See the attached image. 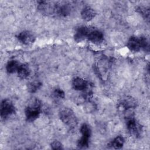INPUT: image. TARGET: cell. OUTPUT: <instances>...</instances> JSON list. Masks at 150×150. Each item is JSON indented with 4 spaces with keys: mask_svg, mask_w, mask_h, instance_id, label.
<instances>
[{
    "mask_svg": "<svg viewBox=\"0 0 150 150\" xmlns=\"http://www.w3.org/2000/svg\"><path fill=\"white\" fill-rule=\"evenodd\" d=\"M41 107L42 103L39 99L34 98L30 100L25 109L26 120L29 122H33L38 118L41 112Z\"/></svg>",
    "mask_w": 150,
    "mask_h": 150,
    "instance_id": "cell-1",
    "label": "cell"
},
{
    "mask_svg": "<svg viewBox=\"0 0 150 150\" xmlns=\"http://www.w3.org/2000/svg\"><path fill=\"white\" fill-rule=\"evenodd\" d=\"M59 117L60 120L70 128H74L77 125V117L71 108H62L59 112Z\"/></svg>",
    "mask_w": 150,
    "mask_h": 150,
    "instance_id": "cell-2",
    "label": "cell"
},
{
    "mask_svg": "<svg viewBox=\"0 0 150 150\" xmlns=\"http://www.w3.org/2000/svg\"><path fill=\"white\" fill-rule=\"evenodd\" d=\"M137 102L131 96H125L121 98L118 103V107L121 111H124L125 117L132 115V111L136 108Z\"/></svg>",
    "mask_w": 150,
    "mask_h": 150,
    "instance_id": "cell-3",
    "label": "cell"
},
{
    "mask_svg": "<svg viewBox=\"0 0 150 150\" xmlns=\"http://www.w3.org/2000/svg\"><path fill=\"white\" fill-rule=\"evenodd\" d=\"M126 125L129 133L135 138L140 137L143 133V127L134 117L126 118Z\"/></svg>",
    "mask_w": 150,
    "mask_h": 150,
    "instance_id": "cell-4",
    "label": "cell"
},
{
    "mask_svg": "<svg viewBox=\"0 0 150 150\" xmlns=\"http://www.w3.org/2000/svg\"><path fill=\"white\" fill-rule=\"evenodd\" d=\"M16 108L13 103L9 99H4L2 101L0 107L1 117L3 120H6L14 114Z\"/></svg>",
    "mask_w": 150,
    "mask_h": 150,
    "instance_id": "cell-5",
    "label": "cell"
},
{
    "mask_svg": "<svg viewBox=\"0 0 150 150\" xmlns=\"http://www.w3.org/2000/svg\"><path fill=\"white\" fill-rule=\"evenodd\" d=\"M38 9L42 15H52L56 13V5L48 1H40L38 5Z\"/></svg>",
    "mask_w": 150,
    "mask_h": 150,
    "instance_id": "cell-6",
    "label": "cell"
},
{
    "mask_svg": "<svg viewBox=\"0 0 150 150\" xmlns=\"http://www.w3.org/2000/svg\"><path fill=\"white\" fill-rule=\"evenodd\" d=\"M17 39L21 43L25 45H29L35 42V36L32 32L29 30H24L18 35Z\"/></svg>",
    "mask_w": 150,
    "mask_h": 150,
    "instance_id": "cell-7",
    "label": "cell"
},
{
    "mask_svg": "<svg viewBox=\"0 0 150 150\" xmlns=\"http://www.w3.org/2000/svg\"><path fill=\"white\" fill-rule=\"evenodd\" d=\"M90 29L86 26H83L78 28L74 35V40L77 42H81L84 39L87 38L88 35L90 32Z\"/></svg>",
    "mask_w": 150,
    "mask_h": 150,
    "instance_id": "cell-8",
    "label": "cell"
},
{
    "mask_svg": "<svg viewBox=\"0 0 150 150\" xmlns=\"http://www.w3.org/2000/svg\"><path fill=\"white\" fill-rule=\"evenodd\" d=\"M89 41L94 44H100L104 40V34L99 30H91L87 36Z\"/></svg>",
    "mask_w": 150,
    "mask_h": 150,
    "instance_id": "cell-9",
    "label": "cell"
},
{
    "mask_svg": "<svg viewBox=\"0 0 150 150\" xmlns=\"http://www.w3.org/2000/svg\"><path fill=\"white\" fill-rule=\"evenodd\" d=\"M89 83L83 78L76 77L72 80V87L77 91H84L88 86Z\"/></svg>",
    "mask_w": 150,
    "mask_h": 150,
    "instance_id": "cell-10",
    "label": "cell"
},
{
    "mask_svg": "<svg viewBox=\"0 0 150 150\" xmlns=\"http://www.w3.org/2000/svg\"><path fill=\"white\" fill-rule=\"evenodd\" d=\"M127 47L131 52H137L141 50L140 39L137 36H131L129 38L127 44Z\"/></svg>",
    "mask_w": 150,
    "mask_h": 150,
    "instance_id": "cell-11",
    "label": "cell"
},
{
    "mask_svg": "<svg viewBox=\"0 0 150 150\" xmlns=\"http://www.w3.org/2000/svg\"><path fill=\"white\" fill-rule=\"evenodd\" d=\"M96 11L94 10V9L88 6L84 7L81 12V16L86 21H91L96 16Z\"/></svg>",
    "mask_w": 150,
    "mask_h": 150,
    "instance_id": "cell-12",
    "label": "cell"
},
{
    "mask_svg": "<svg viewBox=\"0 0 150 150\" xmlns=\"http://www.w3.org/2000/svg\"><path fill=\"white\" fill-rule=\"evenodd\" d=\"M30 73V71L29 66L25 64H21L17 71L18 76L21 79H27L29 77Z\"/></svg>",
    "mask_w": 150,
    "mask_h": 150,
    "instance_id": "cell-13",
    "label": "cell"
},
{
    "mask_svg": "<svg viewBox=\"0 0 150 150\" xmlns=\"http://www.w3.org/2000/svg\"><path fill=\"white\" fill-rule=\"evenodd\" d=\"M70 7L69 4H59L56 5V14H57L60 16H65L69 15L70 12Z\"/></svg>",
    "mask_w": 150,
    "mask_h": 150,
    "instance_id": "cell-14",
    "label": "cell"
},
{
    "mask_svg": "<svg viewBox=\"0 0 150 150\" xmlns=\"http://www.w3.org/2000/svg\"><path fill=\"white\" fill-rule=\"evenodd\" d=\"M20 65L21 64L17 60H11L6 65V70L9 74L17 72Z\"/></svg>",
    "mask_w": 150,
    "mask_h": 150,
    "instance_id": "cell-15",
    "label": "cell"
},
{
    "mask_svg": "<svg viewBox=\"0 0 150 150\" xmlns=\"http://www.w3.org/2000/svg\"><path fill=\"white\" fill-rule=\"evenodd\" d=\"M125 142V139L122 136H117L110 143V145L114 149H121Z\"/></svg>",
    "mask_w": 150,
    "mask_h": 150,
    "instance_id": "cell-16",
    "label": "cell"
},
{
    "mask_svg": "<svg viewBox=\"0 0 150 150\" xmlns=\"http://www.w3.org/2000/svg\"><path fill=\"white\" fill-rule=\"evenodd\" d=\"M42 83L38 80H33L28 84V90L30 93H36L42 87Z\"/></svg>",
    "mask_w": 150,
    "mask_h": 150,
    "instance_id": "cell-17",
    "label": "cell"
},
{
    "mask_svg": "<svg viewBox=\"0 0 150 150\" xmlns=\"http://www.w3.org/2000/svg\"><path fill=\"white\" fill-rule=\"evenodd\" d=\"M136 11L138 12L145 19L149 21V8L145 7V6H138Z\"/></svg>",
    "mask_w": 150,
    "mask_h": 150,
    "instance_id": "cell-18",
    "label": "cell"
},
{
    "mask_svg": "<svg viewBox=\"0 0 150 150\" xmlns=\"http://www.w3.org/2000/svg\"><path fill=\"white\" fill-rule=\"evenodd\" d=\"M80 132L81 134V136L90 138L91 131L90 126L86 123L83 124L80 127Z\"/></svg>",
    "mask_w": 150,
    "mask_h": 150,
    "instance_id": "cell-19",
    "label": "cell"
},
{
    "mask_svg": "<svg viewBox=\"0 0 150 150\" xmlns=\"http://www.w3.org/2000/svg\"><path fill=\"white\" fill-rule=\"evenodd\" d=\"M89 140H90V138L81 136L80 139L78 141L77 146L80 148H86L88 147L89 145Z\"/></svg>",
    "mask_w": 150,
    "mask_h": 150,
    "instance_id": "cell-20",
    "label": "cell"
},
{
    "mask_svg": "<svg viewBox=\"0 0 150 150\" xmlns=\"http://www.w3.org/2000/svg\"><path fill=\"white\" fill-rule=\"evenodd\" d=\"M140 39V43L141 50H143L145 52L149 51V42L146 38L145 36L139 37Z\"/></svg>",
    "mask_w": 150,
    "mask_h": 150,
    "instance_id": "cell-21",
    "label": "cell"
},
{
    "mask_svg": "<svg viewBox=\"0 0 150 150\" xmlns=\"http://www.w3.org/2000/svg\"><path fill=\"white\" fill-rule=\"evenodd\" d=\"M53 96L56 98H58L60 99L64 98L65 97V94L64 92L60 88H56L54 90L53 93Z\"/></svg>",
    "mask_w": 150,
    "mask_h": 150,
    "instance_id": "cell-22",
    "label": "cell"
},
{
    "mask_svg": "<svg viewBox=\"0 0 150 150\" xmlns=\"http://www.w3.org/2000/svg\"><path fill=\"white\" fill-rule=\"evenodd\" d=\"M50 146L53 149H63V145L58 141H54L50 144Z\"/></svg>",
    "mask_w": 150,
    "mask_h": 150,
    "instance_id": "cell-23",
    "label": "cell"
}]
</instances>
